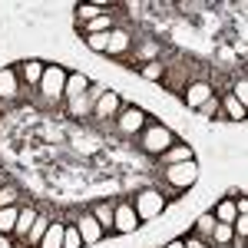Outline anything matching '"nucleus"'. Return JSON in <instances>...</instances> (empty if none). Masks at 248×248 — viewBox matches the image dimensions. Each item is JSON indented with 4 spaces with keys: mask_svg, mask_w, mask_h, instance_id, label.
Segmentation results:
<instances>
[{
    "mask_svg": "<svg viewBox=\"0 0 248 248\" xmlns=\"http://www.w3.org/2000/svg\"><path fill=\"white\" fill-rule=\"evenodd\" d=\"M66 70L63 66H43V77H40V86H37V93L40 99L46 103V106H60L63 103V90H66Z\"/></svg>",
    "mask_w": 248,
    "mask_h": 248,
    "instance_id": "obj_1",
    "label": "nucleus"
},
{
    "mask_svg": "<svg viewBox=\"0 0 248 248\" xmlns=\"http://www.w3.org/2000/svg\"><path fill=\"white\" fill-rule=\"evenodd\" d=\"M172 142H175V136H172V129H166L162 123H146V129L139 133V149L146 155H159L169 149Z\"/></svg>",
    "mask_w": 248,
    "mask_h": 248,
    "instance_id": "obj_2",
    "label": "nucleus"
},
{
    "mask_svg": "<svg viewBox=\"0 0 248 248\" xmlns=\"http://www.w3.org/2000/svg\"><path fill=\"white\" fill-rule=\"evenodd\" d=\"M162 179H166V186L169 189H189V186H195V179H199V169H195V159H189V162H175V166H166L162 169Z\"/></svg>",
    "mask_w": 248,
    "mask_h": 248,
    "instance_id": "obj_3",
    "label": "nucleus"
},
{
    "mask_svg": "<svg viewBox=\"0 0 248 248\" xmlns=\"http://www.w3.org/2000/svg\"><path fill=\"white\" fill-rule=\"evenodd\" d=\"M136 215H139V222L142 218H155V215H162V209H166V195L155 189H142L139 195H136Z\"/></svg>",
    "mask_w": 248,
    "mask_h": 248,
    "instance_id": "obj_4",
    "label": "nucleus"
},
{
    "mask_svg": "<svg viewBox=\"0 0 248 248\" xmlns=\"http://www.w3.org/2000/svg\"><path fill=\"white\" fill-rule=\"evenodd\" d=\"M139 229V215L133 202H116L113 205V235H133Z\"/></svg>",
    "mask_w": 248,
    "mask_h": 248,
    "instance_id": "obj_5",
    "label": "nucleus"
},
{
    "mask_svg": "<svg viewBox=\"0 0 248 248\" xmlns=\"http://www.w3.org/2000/svg\"><path fill=\"white\" fill-rule=\"evenodd\" d=\"M146 123H149V116L142 113V109H136V106H126V109H119V116H116V126H119L123 136H139L146 129Z\"/></svg>",
    "mask_w": 248,
    "mask_h": 248,
    "instance_id": "obj_6",
    "label": "nucleus"
},
{
    "mask_svg": "<svg viewBox=\"0 0 248 248\" xmlns=\"http://www.w3.org/2000/svg\"><path fill=\"white\" fill-rule=\"evenodd\" d=\"M106 93V86H99V83H90V90L83 96H77V99H70L66 103V109H70V116H93V106L96 99Z\"/></svg>",
    "mask_w": 248,
    "mask_h": 248,
    "instance_id": "obj_7",
    "label": "nucleus"
},
{
    "mask_svg": "<svg viewBox=\"0 0 248 248\" xmlns=\"http://www.w3.org/2000/svg\"><path fill=\"white\" fill-rule=\"evenodd\" d=\"M20 90H23V83H20V77H17V66H3V70H0V103L20 99Z\"/></svg>",
    "mask_w": 248,
    "mask_h": 248,
    "instance_id": "obj_8",
    "label": "nucleus"
},
{
    "mask_svg": "<svg viewBox=\"0 0 248 248\" xmlns=\"http://www.w3.org/2000/svg\"><path fill=\"white\" fill-rule=\"evenodd\" d=\"M182 96H186V106H192V109H199L202 103H209L212 96H215V90H212V83H202V79H199V83H189Z\"/></svg>",
    "mask_w": 248,
    "mask_h": 248,
    "instance_id": "obj_9",
    "label": "nucleus"
},
{
    "mask_svg": "<svg viewBox=\"0 0 248 248\" xmlns=\"http://www.w3.org/2000/svg\"><path fill=\"white\" fill-rule=\"evenodd\" d=\"M119 109H123V103H119V96L113 93V90H106V93L96 99L93 106V116H99V119H116L119 116Z\"/></svg>",
    "mask_w": 248,
    "mask_h": 248,
    "instance_id": "obj_10",
    "label": "nucleus"
},
{
    "mask_svg": "<svg viewBox=\"0 0 248 248\" xmlns=\"http://www.w3.org/2000/svg\"><path fill=\"white\" fill-rule=\"evenodd\" d=\"M77 232H79V238H83V245H93V242L103 238V229H99V222H96L90 212H86V215H79Z\"/></svg>",
    "mask_w": 248,
    "mask_h": 248,
    "instance_id": "obj_11",
    "label": "nucleus"
},
{
    "mask_svg": "<svg viewBox=\"0 0 248 248\" xmlns=\"http://www.w3.org/2000/svg\"><path fill=\"white\" fill-rule=\"evenodd\" d=\"M169 93H186V66H166V73H162V79H159Z\"/></svg>",
    "mask_w": 248,
    "mask_h": 248,
    "instance_id": "obj_12",
    "label": "nucleus"
},
{
    "mask_svg": "<svg viewBox=\"0 0 248 248\" xmlns=\"http://www.w3.org/2000/svg\"><path fill=\"white\" fill-rule=\"evenodd\" d=\"M17 77H20V83H27V90H37L40 77H43V63H40V60H27V63H20Z\"/></svg>",
    "mask_w": 248,
    "mask_h": 248,
    "instance_id": "obj_13",
    "label": "nucleus"
},
{
    "mask_svg": "<svg viewBox=\"0 0 248 248\" xmlns=\"http://www.w3.org/2000/svg\"><path fill=\"white\" fill-rule=\"evenodd\" d=\"M218 119H245V106L235 99L232 93H225V96H218Z\"/></svg>",
    "mask_w": 248,
    "mask_h": 248,
    "instance_id": "obj_14",
    "label": "nucleus"
},
{
    "mask_svg": "<svg viewBox=\"0 0 248 248\" xmlns=\"http://www.w3.org/2000/svg\"><path fill=\"white\" fill-rule=\"evenodd\" d=\"M129 33L123 30H109V43H106V57H126L129 53Z\"/></svg>",
    "mask_w": 248,
    "mask_h": 248,
    "instance_id": "obj_15",
    "label": "nucleus"
},
{
    "mask_svg": "<svg viewBox=\"0 0 248 248\" xmlns=\"http://www.w3.org/2000/svg\"><path fill=\"white\" fill-rule=\"evenodd\" d=\"M90 215L99 222L103 235H113V202H96L93 209H90Z\"/></svg>",
    "mask_w": 248,
    "mask_h": 248,
    "instance_id": "obj_16",
    "label": "nucleus"
},
{
    "mask_svg": "<svg viewBox=\"0 0 248 248\" xmlns=\"http://www.w3.org/2000/svg\"><path fill=\"white\" fill-rule=\"evenodd\" d=\"M90 90V79L83 77V73H70L66 77V90H63V103H70V99H77Z\"/></svg>",
    "mask_w": 248,
    "mask_h": 248,
    "instance_id": "obj_17",
    "label": "nucleus"
},
{
    "mask_svg": "<svg viewBox=\"0 0 248 248\" xmlns=\"http://www.w3.org/2000/svg\"><path fill=\"white\" fill-rule=\"evenodd\" d=\"M192 159V149L189 146H182V142H172L169 149H166V153L159 155V162H162V166H175V162H189Z\"/></svg>",
    "mask_w": 248,
    "mask_h": 248,
    "instance_id": "obj_18",
    "label": "nucleus"
},
{
    "mask_svg": "<svg viewBox=\"0 0 248 248\" xmlns=\"http://www.w3.org/2000/svg\"><path fill=\"white\" fill-rule=\"evenodd\" d=\"M33 222H37V209H30V205H27V209H20L17 229H14V238H17V242H23V238H27V232L33 229Z\"/></svg>",
    "mask_w": 248,
    "mask_h": 248,
    "instance_id": "obj_19",
    "label": "nucleus"
},
{
    "mask_svg": "<svg viewBox=\"0 0 248 248\" xmlns=\"http://www.w3.org/2000/svg\"><path fill=\"white\" fill-rule=\"evenodd\" d=\"M63 222H50V229H46V235L40 238L37 248H63Z\"/></svg>",
    "mask_w": 248,
    "mask_h": 248,
    "instance_id": "obj_20",
    "label": "nucleus"
},
{
    "mask_svg": "<svg viewBox=\"0 0 248 248\" xmlns=\"http://www.w3.org/2000/svg\"><path fill=\"white\" fill-rule=\"evenodd\" d=\"M46 229H50V218H43V215H37V222H33V229L27 232L23 245H27V248H37V245H40V238L46 235Z\"/></svg>",
    "mask_w": 248,
    "mask_h": 248,
    "instance_id": "obj_21",
    "label": "nucleus"
},
{
    "mask_svg": "<svg viewBox=\"0 0 248 248\" xmlns=\"http://www.w3.org/2000/svg\"><path fill=\"white\" fill-rule=\"evenodd\" d=\"M212 229H215V215H202L195 225H192V238H199V242H209L212 238Z\"/></svg>",
    "mask_w": 248,
    "mask_h": 248,
    "instance_id": "obj_22",
    "label": "nucleus"
},
{
    "mask_svg": "<svg viewBox=\"0 0 248 248\" xmlns=\"http://www.w3.org/2000/svg\"><path fill=\"white\" fill-rule=\"evenodd\" d=\"M17 215H20V205L0 209V235H14V229H17Z\"/></svg>",
    "mask_w": 248,
    "mask_h": 248,
    "instance_id": "obj_23",
    "label": "nucleus"
},
{
    "mask_svg": "<svg viewBox=\"0 0 248 248\" xmlns=\"http://www.w3.org/2000/svg\"><path fill=\"white\" fill-rule=\"evenodd\" d=\"M109 30H113V17H109V14H99L96 20L83 23V37H86V33H109Z\"/></svg>",
    "mask_w": 248,
    "mask_h": 248,
    "instance_id": "obj_24",
    "label": "nucleus"
},
{
    "mask_svg": "<svg viewBox=\"0 0 248 248\" xmlns=\"http://www.w3.org/2000/svg\"><path fill=\"white\" fill-rule=\"evenodd\" d=\"M106 10V3H79L77 7V23H90Z\"/></svg>",
    "mask_w": 248,
    "mask_h": 248,
    "instance_id": "obj_25",
    "label": "nucleus"
},
{
    "mask_svg": "<svg viewBox=\"0 0 248 248\" xmlns=\"http://www.w3.org/2000/svg\"><path fill=\"white\" fill-rule=\"evenodd\" d=\"M212 215H215V222H235V218H238V209H235V202H232V199H225V202H218V209L212 212Z\"/></svg>",
    "mask_w": 248,
    "mask_h": 248,
    "instance_id": "obj_26",
    "label": "nucleus"
},
{
    "mask_svg": "<svg viewBox=\"0 0 248 248\" xmlns=\"http://www.w3.org/2000/svg\"><path fill=\"white\" fill-rule=\"evenodd\" d=\"M232 238H235V232H232L229 222H215V229H212V238H209V242H215V245H229Z\"/></svg>",
    "mask_w": 248,
    "mask_h": 248,
    "instance_id": "obj_27",
    "label": "nucleus"
},
{
    "mask_svg": "<svg viewBox=\"0 0 248 248\" xmlns=\"http://www.w3.org/2000/svg\"><path fill=\"white\" fill-rule=\"evenodd\" d=\"M139 73H142L146 79H153V83H159L162 73H166V66H162L159 60H149V63H142V66H139Z\"/></svg>",
    "mask_w": 248,
    "mask_h": 248,
    "instance_id": "obj_28",
    "label": "nucleus"
},
{
    "mask_svg": "<svg viewBox=\"0 0 248 248\" xmlns=\"http://www.w3.org/2000/svg\"><path fill=\"white\" fill-rule=\"evenodd\" d=\"M86 46L96 50V53H106V43H109V33H86Z\"/></svg>",
    "mask_w": 248,
    "mask_h": 248,
    "instance_id": "obj_29",
    "label": "nucleus"
},
{
    "mask_svg": "<svg viewBox=\"0 0 248 248\" xmlns=\"http://www.w3.org/2000/svg\"><path fill=\"white\" fill-rule=\"evenodd\" d=\"M63 248H83V238H79L77 225H66L63 229Z\"/></svg>",
    "mask_w": 248,
    "mask_h": 248,
    "instance_id": "obj_30",
    "label": "nucleus"
},
{
    "mask_svg": "<svg viewBox=\"0 0 248 248\" xmlns=\"http://www.w3.org/2000/svg\"><path fill=\"white\" fill-rule=\"evenodd\" d=\"M17 199H20V192L14 189V186H3V189H0V209H10V205H17Z\"/></svg>",
    "mask_w": 248,
    "mask_h": 248,
    "instance_id": "obj_31",
    "label": "nucleus"
},
{
    "mask_svg": "<svg viewBox=\"0 0 248 248\" xmlns=\"http://www.w3.org/2000/svg\"><path fill=\"white\" fill-rule=\"evenodd\" d=\"M199 113L209 116V119H212V116H218V96H212L209 103H202V106H199Z\"/></svg>",
    "mask_w": 248,
    "mask_h": 248,
    "instance_id": "obj_32",
    "label": "nucleus"
},
{
    "mask_svg": "<svg viewBox=\"0 0 248 248\" xmlns=\"http://www.w3.org/2000/svg\"><path fill=\"white\" fill-rule=\"evenodd\" d=\"M232 232H235L238 238H245V235H248V215H238V218L232 222Z\"/></svg>",
    "mask_w": 248,
    "mask_h": 248,
    "instance_id": "obj_33",
    "label": "nucleus"
},
{
    "mask_svg": "<svg viewBox=\"0 0 248 248\" xmlns=\"http://www.w3.org/2000/svg\"><path fill=\"white\" fill-rule=\"evenodd\" d=\"M232 96H235V99H238L242 106H245V103H248V83H245V79H242V83L235 86V93H232Z\"/></svg>",
    "mask_w": 248,
    "mask_h": 248,
    "instance_id": "obj_34",
    "label": "nucleus"
},
{
    "mask_svg": "<svg viewBox=\"0 0 248 248\" xmlns=\"http://www.w3.org/2000/svg\"><path fill=\"white\" fill-rule=\"evenodd\" d=\"M235 209H238V215H245V212H248V202H245V199H238V202H235Z\"/></svg>",
    "mask_w": 248,
    "mask_h": 248,
    "instance_id": "obj_35",
    "label": "nucleus"
},
{
    "mask_svg": "<svg viewBox=\"0 0 248 248\" xmlns=\"http://www.w3.org/2000/svg\"><path fill=\"white\" fill-rule=\"evenodd\" d=\"M186 248H205V242H199V238H189V242H186Z\"/></svg>",
    "mask_w": 248,
    "mask_h": 248,
    "instance_id": "obj_36",
    "label": "nucleus"
},
{
    "mask_svg": "<svg viewBox=\"0 0 248 248\" xmlns=\"http://www.w3.org/2000/svg\"><path fill=\"white\" fill-rule=\"evenodd\" d=\"M166 248H186V242H169Z\"/></svg>",
    "mask_w": 248,
    "mask_h": 248,
    "instance_id": "obj_37",
    "label": "nucleus"
},
{
    "mask_svg": "<svg viewBox=\"0 0 248 248\" xmlns=\"http://www.w3.org/2000/svg\"><path fill=\"white\" fill-rule=\"evenodd\" d=\"M0 186H3V175H0Z\"/></svg>",
    "mask_w": 248,
    "mask_h": 248,
    "instance_id": "obj_38",
    "label": "nucleus"
}]
</instances>
